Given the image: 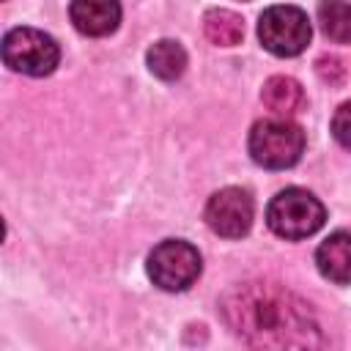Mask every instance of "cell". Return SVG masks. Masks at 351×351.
Returning a JSON list of instances; mask_svg holds the SVG:
<instances>
[{"mask_svg":"<svg viewBox=\"0 0 351 351\" xmlns=\"http://www.w3.org/2000/svg\"><path fill=\"white\" fill-rule=\"evenodd\" d=\"M228 324L233 326L236 335H244L255 343H269L271 332L280 335V343L293 346L285 329H315L307 321V304L296 302L291 293H282L277 288H269L266 282L239 288L228 302H225Z\"/></svg>","mask_w":351,"mask_h":351,"instance_id":"cell-1","label":"cell"},{"mask_svg":"<svg viewBox=\"0 0 351 351\" xmlns=\"http://www.w3.org/2000/svg\"><path fill=\"white\" fill-rule=\"evenodd\" d=\"M250 156L255 165L266 170H285L293 167L304 154V132L291 118H263L255 121L250 129Z\"/></svg>","mask_w":351,"mask_h":351,"instance_id":"cell-2","label":"cell"},{"mask_svg":"<svg viewBox=\"0 0 351 351\" xmlns=\"http://www.w3.org/2000/svg\"><path fill=\"white\" fill-rule=\"evenodd\" d=\"M266 222L271 228V233H277L280 239H307L313 233H318L326 222V208L324 203L302 189V186H288L282 192H277L266 208Z\"/></svg>","mask_w":351,"mask_h":351,"instance_id":"cell-3","label":"cell"},{"mask_svg":"<svg viewBox=\"0 0 351 351\" xmlns=\"http://www.w3.org/2000/svg\"><path fill=\"white\" fill-rule=\"evenodd\" d=\"M3 60L11 71L47 77L60 60V47L49 33L38 27H14L3 36Z\"/></svg>","mask_w":351,"mask_h":351,"instance_id":"cell-4","label":"cell"},{"mask_svg":"<svg viewBox=\"0 0 351 351\" xmlns=\"http://www.w3.org/2000/svg\"><path fill=\"white\" fill-rule=\"evenodd\" d=\"M200 252L184 239H165L148 252L145 271L162 291H186L200 277Z\"/></svg>","mask_w":351,"mask_h":351,"instance_id":"cell-5","label":"cell"},{"mask_svg":"<svg viewBox=\"0 0 351 351\" xmlns=\"http://www.w3.org/2000/svg\"><path fill=\"white\" fill-rule=\"evenodd\" d=\"M313 36L310 19L296 5H271L258 19V38L263 49L277 58H293L307 49Z\"/></svg>","mask_w":351,"mask_h":351,"instance_id":"cell-6","label":"cell"},{"mask_svg":"<svg viewBox=\"0 0 351 351\" xmlns=\"http://www.w3.org/2000/svg\"><path fill=\"white\" fill-rule=\"evenodd\" d=\"M255 219V203L247 189L225 186L214 192L206 203V222L222 239H241L250 233Z\"/></svg>","mask_w":351,"mask_h":351,"instance_id":"cell-7","label":"cell"},{"mask_svg":"<svg viewBox=\"0 0 351 351\" xmlns=\"http://www.w3.org/2000/svg\"><path fill=\"white\" fill-rule=\"evenodd\" d=\"M69 16L82 36H110L121 22V0H71Z\"/></svg>","mask_w":351,"mask_h":351,"instance_id":"cell-8","label":"cell"},{"mask_svg":"<svg viewBox=\"0 0 351 351\" xmlns=\"http://www.w3.org/2000/svg\"><path fill=\"white\" fill-rule=\"evenodd\" d=\"M315 266L321 277L337 285L351 282V233L348 230H335L329 233L318 250H315Z\"/></svg>","mask_w":351,"mask_h":351,"instance_id":"cell-9","label":"cell"},{"mask_svg":"<svg viewBox=\"0 0 351 351\" xmlns=\"http://www.w3.org/2000/svg\"><path fill=\"white\" fill-rule=\"evenodd\" d=\"M261 99L280 118H291V115H296L304 107V90H302V85L293 77H282V74L269 77L263 82Z\"/></svg>","mask_w":351,"mask_h":351,"instance_id":"cell-10","label":"cell"},{"mask_svg":"<svg viewBox=\"0 0 351 351\" xmlns=\"http://www.w3.org/2000/svg\"><path fill=\"white\" fill-rule=\"evenodd\" d=\"M145 63H148V69H151L154 77L170 82V80H178L184 74V69H186V52H184V47L178 41L162 38V41H156L145 52Z\"/></svg>","mask_w":351,"mask_h":351,"instance_id":"cell-11","label":"cell"},{"mask_svg":"<svg viewBox=\"0 0 351 351\" xmlns=\"http://www.w3.org/2000/svg\"><path fill=\"white\" fill-rule=\"evenodd\" d=\"M203 30L206 38L217 47H236L244 38V22L239 14L228 11V8H211L203 16Z\"/></svg>","mask_w":351,"mask_h":351,"instance_id":"cell-12","label":"cell"},{"mask_svg":"<svg viewBox=\"0 0 351 351\" xmlns=\"http://www.w3.org/2000/svg\"><path fill=\"white\" fill-rule=\"evenodd\" d=\"M318 25L329 41L348 44L351 41V3L346 0H321L318 3Z\"/></svg>","mask_w":351,"mask_h":351,"instance_id":"cell-13","label":"cell"},{"mask_svg":"<svg viewBox=\"0 0 351 351\" xmlns=\"http://www.w3.org/2000/svg\"><path fill=\"white\" fill-rule=\"evenodd\" d=\"M332 137L351 151V101H343L332 115Z\"/></svg>","mask_w":351,"mask_h":351,"instance_id":"cell-14","label":"cell"},{"mask_svg":"<svg viewBox=\"0 0 351 351\" xmlns=\"http://www.w3.org/2000/svg\"><path fill=\"white\" fill-rule=\"evenodd\" d=\"M315 71H318V77H321L324 82H329V85H337V82L346 77L343 60L335 58V55H321V58L315 60Z\"/></svg>","mask_w":351,"mask_h":351,"instance_id":"cell-15","label":"cell"}]
</instances>
